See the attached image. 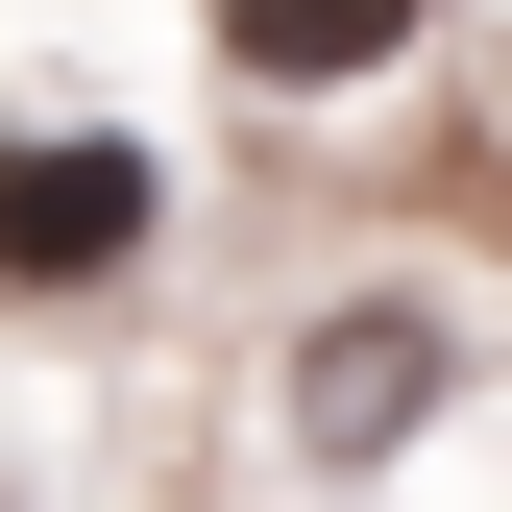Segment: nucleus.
Here are the masks:
<instances>
[{
  "label": "nucleus",
  "instance_id": "nucleus-3",
  "mask_svg": "<svg viewBox=\"0 0 512 512\" xmlns=\"http://www.w3.org/2000/svg\"><path fill=\"white\" fill-rule=\"evenodd\" d=\"M415 25L439 0H220V74L244 98H366V74H415Z\"/></svg>",
  "mask_w": 512,
  "mask_h": 512
},
{
  "label": "nucleus",
  "instance_id": "nucleus-2",
  "mask_svg": "<svg viewBox=\"0 0 512 512\" xmlns=\"http://www.w3.org/2000/svg\"><path fill=\"white\" fill-rule=\"evenodd\" d=\"M439 391H464V317H439V293H317V342H293V464H391Z\"/></svg>",
  "mask_w": 512,
  "mask_h": 512
},
{
  "label": "nucleus",
  "instance_id": "nucleus-1",
  "mask_svg": "<svg viewBox=\"0 0 512 512\" xmlns=\"http://www.w3.org/2000/svg\"><path fill=\"white\" fill-rule=\"evenodd\" d=\"M171 244V147L147 122H25L0 147V293H122Z\"/></svg>",
  "mask_w": 512,
  "mask_h": 512
}]
</instances>
